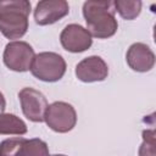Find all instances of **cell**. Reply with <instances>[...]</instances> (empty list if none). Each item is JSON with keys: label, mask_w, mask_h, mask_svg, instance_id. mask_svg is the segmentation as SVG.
<instances>
[{"label": "cell", "mask_w": 156, "mask_h": 156, "mask_svg": "<svg viewBox=\"0 0 156 156\" xmlns=\"http://www.w3.org/2000/svg\"><path fill=\"white\" fill-rule=\"evenodd\" d=\"M23 115L32 122L40 123L44 121V115L48 108V101L43 93L34 88H23L18 93Z\"/></svg>", "instance_id": "cell-6"}, {"label": "cell", "mask_w": 156, "mask_h": 156, "mask_svg": "<svg viewBox=\"0 0 156 156\" xmlns=\"http://www.w3.org/2000/svg\"><path fill=\"white\" fill-rule=\"evenodd\" d=\"M44 121L50 129L57 133H67L72 130L77 123V113L74 107L65 101H55L48 106Z\"/></svg>", "instance_id": "cell-4"}, {"label": "cell", "mask_w": 156, "mask_h": 156, "mask_svg": "<svg viewBox=\"0 0 156 156\" xmlns=\"http://www.w3.org/2000/svg\"><path fill=\"white\" fill-rule=\"evenodd\" d=\"M111 1H85L83 4V16L87 30L91 37L107 39L116 34L118 23Z\"/></svg>", "instance_id": "cell-1"}, {"label": "cell", "mask_w": 156, "mask_h": 156, "mask_svg": "<svg viewBox=\"0 0 156 156\" xmlns=\"http://www.w3.org/2000/svg\"><path fill=\"white\" fill-rule=\"evenodd\" d=\"M24 138H10L0 143V156H15Z\"/></svg>", "instance_id": "cell-15"}, {"label": "cell", "mask_w": 156, "mask_h": 156, "mask_svg": "<svg viewBox=\"0 0 156 156\" xmlns=\"http://www.w3.org/2000/svg\"><path fill=\"white\" fill-rule=\"evenodd\" d=\"M126 60L133 71L149 72L155 65V54L149 45L144 43H134L129 46Z\"/></svg>", "instance_id": "cell-10"}, {"label": "cell", "mask_w": 156, "mask_h": 156, "mask_svg": "<svg viewBox=\"0 0 156 156\" xmlns=\"http://www.w3.org/2000/svg\"><path fill=\"white\" fill-rule=\"evenodd\" d=\"M35 57L33 48L27 41H10L4 50V63L7 68L15 72L29 71Z\"/></svg>", "instance_id": "cell-5"}, {"label": "cell", "mask_w": 156, "mask_h": 156, "mask_svg": "<svg viewBox=\"0 0 156 156\" xmlns=\"http://www.w3.org/2000/svg\"><path fill=\"white\" fill-rule=\"evenodd\" d=\"M51 156H66V155H61V154H56V155H51Z\"/></svg>", "instance_id": "cell-17"}, {"label": "cell", "mask_w": 156, "mask_h": 156, "mask_svg": "<svg viewBox=\"0 0 156 156\" xmlns=\"http://www.w3.org/2000/svg\"><path fill=\"white\" fill-rule=\"evenodd\" d=\"M115 12H118L119 16L124 20H134L140 15L141 1H128V0H116L112 2Z\"/></svg>", "instance_id": "cell-13"}, {"label": "cell", "mask_w": 156, "mask_h": 156, "mask_svg": "<svg viewBox=\"0 0 156 156\" xmlns=\"http://www.w3.org/2000/svg\"><path fill=\"white\" fill-rule=\"evenodd\" d=\"M30 72L39 80L57 82L66 73V61L56 52H39L33 60Z\"/></svg>", "instance_id": "cell-3"}, {"label": "cell", "mask_w": 156, "mask_h": 156, "mask_svg": "<svg viewBox=\"0 0 156 156\" xmlns=\"http://www.w3.org/2000/svg\"><path fill=\"white\" fill-rule=\"evenodd\" d=\"M15 156H50L48 144L38 138L23 139Z\"/></svg>", "instance_id": "cell-12"}, {"label": "cell", "mask_w": 156, "mask_h": 156, "mask_svg": "<svg viewBox=\"0 0 156 156\" xmlns=\"http://www.w3.org/2000/svg\"><path fill=\"white\" fill-rule=\"evenodd\" d=\"M30 2L27 0L0 1V32L7 39H20L28 29Z\"/></svg>", "instance_id": "cell-2"}, {"label": "cell", "mask_w": 156, "mask_h": 156, "mask_svg": "<svg viewBox=\"0 0 156 156\" xmlns=\"http://www.w3.org/2000/svg\"><path fill=\"white\" fill-rule=\"evenodd\" d=\"M5 107H6V101H5L4 94L0 91V115H1V113H4V111H5Z\"/></svg>", "instance_id": "cell-16"}, {"label": "cell", "mask_w": 156, "mask_h": 156, "mask_svg": "<svg viewBox=\"0 0 156 156\" xmlns=\"http://www.w3.org/2000/svg\"><path fill=\"white\" fill-rule=\"evenodd\" d=\"M69 12V6L66 0H43L39 1L34 10V20L39 26L52 24Z\"/></svg>", "instance_id": "cell-8"}, {"label": "cell", "mask_w": 156, "mask_h": 156, "mask_svg": "<svg viewBox=\"0 0 156 156\" xmlns=\"http://www.w3.org/2000/svg\"><path fill=\"white\" fill-rule=\"evenodd\" d=\"M76 76L84 83L102 82L108 76V67L100 56H89L78 62Z\"/></svg>", "instance_id": "cell-9"}, {"label": "cell", "mask_w": 156, "mask_h": 156, "mask_svg": "<svg viewBox=\"0 0 156 156\" xmlns=\"http://www.w3.org/2000/svg\"><path fill=\"white\" fill-rule=\"evenodd\" d=\"M27 133L26 123L13 113L0 115V134L4 135H23Z\"/></svg>", "instance_id": "cell-11"}, {"label": "cell", "mask_w": 156, "mask_h": 156, "mask_svg": "<svg viewBox=\"0 0 156 156\" xmlns=\"http://www.w3.org/2000/svg\"><path fill=\"white\" fill-rule=\"evenodd\" d=\"M60 41L62 48L69 52H83L93 44L89 32L80 24L76 23H71L62 29L60 34Z\"/></svg>", "instance_id": "cell-7"}, {"label": "cell", "mask_w": 156, "mask_h": 156, "mask_svg": "<svg viewBox=\"0 0 156 156\" xmlns=\"http://www.w3.org/2000/svg\"><path fill=\"white\" fill-rule=\"evenodd\" d=\"M155 130H143V143L139 147V156H155Z\"/></svg>", "instance_id": "cell-14"}]
</instances>
